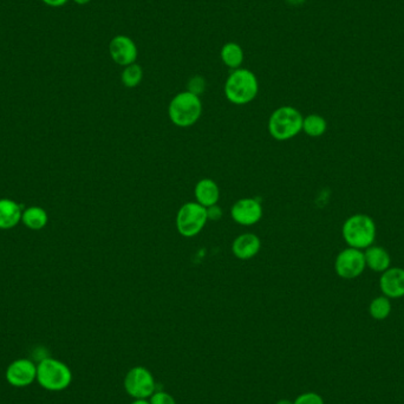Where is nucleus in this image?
I'll return each mask as SVG.
<instances>
[{
  "mask_svg": "<svg viewBox=\"0 0 404 404\" xmlns=\"http://www.w3.org/2000/svg\"><path fill=\"white\" fill-rule=\"evenodd\" d=\"M262 250V240L253 233L240 234L232 242V252L239 260H251Z\"/></svg>",
  "mask_w": 404,
  "mask_h": 404,
  "instance_id": "ddd939ff",
  "label": "nucleus"
},
{
  "mask_svg": "<svg viewBox=\"0 0 404 404\" xmlns=\"http://www.w3.org/2000/svg\"><path fill=\"white\" fill-rule=\"evenodd\" d=\"M263 206L258 199L255 198H244L235 201L231 215L237 225L253 226L258 224L263 217Z\"/></svg>",
  "mask_w": 404,
  "mask_h": 404,
  "instance_id": "9d476101",
  "label": "nucleus"
},
{
  "mask_svg": "<svg viewBox=\"0 0 404 404\" xmlns=\"http://www.w3.org/2000/svg\"><path fill=\"white\" fill-rule=\"evenodd\" d=\"M125 387L134 398L146 400L155 392L154 377L146 368H133L125 376Z\"/></svg>",
  "mask_w": 404,
  "mask_h": 404,
  "instance_id": "6e6552de",
  "label": "nucleus"
},
{
  "mask_svg": "<svg viewBox=\"0 0 404 404\" xmlns=\"http://www.w3.org/2000/svg\"><path fill=\"white\" fill-rule=\"evenodd\" d=\"M277 404H293V402H291V401L288 400H281L279 401V402H278Z\"/></svg>",
  "mask_w": 404,
  "mask_h": 404,
  "instance_id": "c756f323",
  "label": "nucleus"
},
{
  "mask_svg": "<svg viewBox=\"0 0 404 404\" xmlns=\"http://www.w3.org/2000/svg\"><path fill=\"white\" fill-rule=\"evenodd\" d=\"M23 221L29 228L41 229L46 225L47 222V215L45 211L39 207H31L26 209L23 214Z\"/></svg>",
  "mask_w": 404,
  "mask_h": 404,
  "instance_id": "aec40b11",
  "label": "nucleus"
},
{
  "mask_svg": "<svg viewBox=\"0 0 404 404\" xmlns=\"http://www.w3.org/2000/svg\"><path fill=\"white\" fill-rule=\"evenodd\" d=\"M150 404H176V400L164 392H154L150 396Z\"/></svg>",
  "mask_w": 404,
  "mask_h": 404,
  "instance_id": "b1692460",
  "label": "nucleus"
},
{
  "mask_svg": "<svg viewBox=\"0 0 404 404\" xmlns=\"http://www.w3.org/2000/svg\"><path fill=\"white\" fill-rule=\"evenodd\" d=\"M224 90L226 98L232 105H248L258 96L259 81L255 72L245 67H239L229 74Z\"/></svg>",
  "mask_w": 404,
  "mask_h": 404,
  "instance_id": "f257e3e1",
  "label": "nucleus"
},
{
  "mask_svg": "<svg viewBox=\"0 0 404 404\" xmlns=\"http://www.w3.org/2000/svg\"><path fill=\"white\" fill-rule=\"evenodd\" d=\"M143 69L138 63L130 64L128 67H123L121 74V82L125 88H136L141 84L143 79Z\"/></svg>",
  "mask_w": 404,
  "mask_h": 404,
  "instance_id": "6ab92c4d",
  "label": "nucleus"
},
{
  "mask_svg": "<svg viewBox=\"0 0 404 404\" xmlns=\"http://www.w3.org/2000/svg\"><path fill=\"white\" fill-rule=\"evenodd\" d=\"M365 264L371 271L383 273L390 267V255L381 246H369L364 252Z\"/></svg>",
  "mask_w": 404,
  "mask_h": 404,
  "instance_id": "2eb2a0df",
  "label": "nucleus"
},
{
  "mask_svg": "<svg viewBox=\"0 0 404 404\" xmlns=\"http://www.w3.org/2000/svg\"><path fill=\"white\" fill-rule=\"evenodd\" d=\"M92 0H74V3H76L77 5H87L90 3Z\"/></svg>",
  "mask_w": 404,
  "mask_h": 404,
  "instance_id": "cd10ccee",
  "label": "nucleus"
},
{
  "mask_svg": "<svg viewBox=\"0 0 404 404\" xmlns=\"http://www.w3.org/2000/svg\"><path fill=\"white\" fill-rule=\"evenodd\" d=\"M342 233L349 247L357 250L368 248L375 242V221L365 214H354L346 219L343 225Z\"/></svg>",
  "mask_w": 404,
  "mask_h": 404,
  "instance_id": "20e7f679",
  "label": "nucleus"
},
{
  "mask_svg": "<svg viewBox=\"0 0 404 404\" xmlns=\"http://www.w3.org/2000/svg\"><path fill=\"white\" fill-rule=\"evenodd\" d=\"M196 202L209 209L211 206L217 204L220 200V188L212 179H202L198 181L194 188Z\"/></svg>",
  "mask_w": 404,
  "mask_h": 404,
  "instance_id": "4468645a",
  "label": "nucleus"
},
{
  "mask_svg": "<svg viewBox=\"0 0 404 404\" xmlns=\"http://www.w3.org/2000/svg\"><path fill=\"white\" fill-rule=\"evenodd\" d=\"M37 379V367L28 359H18L6 370V379L14 387H26Z\"/></svg>",
  "mask_w": 404,
  "mask_h": 404,
  "instance_id": "9b49d317",
  "label": "nucleus"
},
{
  "mask_svg": "<svg viewBox=\"0 0 404 404\" xmlns=\"http://www.w3.org/2000/svg\"><path fill=\"white\" fill-rule=\"evenodd\" d=\"M206 90V79L202 76H194L188 81L187 92H192L196 96H201Z\"/></svg>",
  "mask_w": 404,
  "mask_h": 404,
  "instance_id": "4be33fe9",
  "label": "nucleus"
},
{
  "mask_svg": "<svg viewBox=\"0 0 404 404\" xmlns=\"http://www.w3.org/2000/svg\"><path fill=\"white\" fill-rule=\"evenodd\" d=\"M42 1L50 8H61L63 5L67 4L69 0H42Z\"/></svg>",
  "mask_w": 404,
  "mask_h": 404,
  "instance_id": "a878e982",
  "label": "nucleus"
},
{
  "mask_svg": "<svg viewBox=\"0 0 404 404\" xmlns=\"http://www.w3.org/2000/svg\"><path fill=\"white\" fill-rule=\"evenodd\" d=\"M220 59L226 67L231 70H235V69L242 67L245 54H244L242 46L239 45L237 43L228 42L221 47Z\"/></svg>",
  "mask_w": 404,
  "mask_h": 404,
  "instance_id": "dca6fc26",
  "label": "nucleus"
},
{
  "mask_svg": "<svg viewBox=\"0 0 404 404\" xmlns=\"http://www.w3.org/2000/svg\"><path fill=\"white\" fill-rule=\"evenodd\" d=\"M379 286L383 295L387 298H402L404 297V270L400 267L387 268L382 273Z\"/></svg>",
  "mask_w": 404,
  "mask_h": 404,
  "instance_id": "f8f14e48",
  "label": "nucleus"
},
{
  "mask_svg": "<svg viewBox=\"0 0 404 404\" xmlns=\"http://www.w3.org/2000/svg\"><path fill=\"white\" fill-rule=\"evenodd\" d=\"M207 217L211 221L220 220L221 217H222V209L217 204L211 206V207L207 209Z\"/></svg>",
  "mask_w": 404,
  "mask_h": 404,
  "instance_id": "393cba45",
  "label": "nucleus"
},
{
  "mask_svg": "<svg viewBox=\"0 0 404 404\" xmlns=\"http://www.w3.org/2000/svg\"><path fill=\"white\" fill-rule=\"evenodd\" d=\"M109 54L120 67H128L136 63L138 49L136 43L125 34H117L110 41L108 46Z\"/></svg>",
  "mask_w": 404,
  "mask_h": 404,
  "instance_id": "1a4fd4ad",
  "label": "nucleus"
},
{
  "mask_svg": "<svg viewBox=\"0 0 404 404\" xmlns=\"http://www.w3.org/2000/svg\"><path fill=\"white\" fill-rule=\"evenodd\" d=\"M37 379L46 390L61 392L70 385L72 375L64 363L45 359L37 367Z\"/></svg>",
  "mask_w": 404,
  "mask_h": 404,
  "instance_id": "39448f33",
  "label": "nucleus"
},
{
  "mask_svg": "<svg viewBox=\"0 0 404 404\" xmlns=\"http://www.w3.org/2000/svg\"><path fill=\"white\" fill-rule=\"evenodd\" d=\"M365 258L364 252L357 248H345L343 250L334 262V271L338 277L343 279H354L362 275L365 270Z\"/></svg>",
  "mask_w": 404,
  "mask_h": 404,
  "instance_id": "0eeeda50",
  "label": "nucleus"
},
{
  "mask_svg": "<svg viewBox=\"0 0 404 404\" xmlns=\"http://www.w3.org/2000/svg\"><path fill=\"white\" fill-rule=\"evenodd\" d=\"M207 209L198 202H186L176 215V229L182 237H196L207 224Z\"/></svg>",
  "mask_w": 404,
  "mask_h": 404,
  "instance_id": "423d86ee",
  "label": "nucleus"
},
{
  "mask_svg": "<svg viewBox=\"0 0 404 404\" xmlns=\"http://www.w3.org/2000/svg\"><path fill=\"white\" fill-rule=\"evenodd\" d=\"M328 129V122L324 117L317 114H311L304 117L303 131L310 138H321Z\"/></svg>",
  "mask_w": 404,
  "mask_h": 404,
  "instance_id": "a211bd4d",
  "label": "nucleus"
},
{
  "mask_svg": "<svg viewBox=\"0 0 404 404\" xmlns=\"http://www.w3.org/2000/svg\"><path fill=\"white\" fill-rule=\"evenodd\" d=\"M304 117L299 110L290 105L275 109L268 118V131L277 141H288L296 138L303 130Z\"/></svg>",
  "mask_w": 404,
  "mask_h": 404,
  "instance_id": "7ed1b4c3",
  "label": "nucleus"
},
{
  "mask_svg": "<svg viewBox=\"0 0 404 404\" xmlns=\"http://www.w3.org/2000/svg\"><path fill=\"white\" fill-rule=\"evenodd\" d=\"M21 207L14 201L0 200V228H11L21 220Z\"/></svg>",
  "mask_w": 404,
  "mask_h": 404,
  "instance_id": "f3484780",
  "label": "nucleus"
},
{
  "mask_svg": "<svg viewBox=\"0 0 404 404\" xmlns=\"http://www.w3.org/2000/svg\"><path fill=\"white\" fill-rule=\"evenodd\" d=\"M131 404H150V402H148L147 400H136Z\"/></svg>",
  "mask_w": 404,
  "mask_h": 404,
  "instance_id": "c85d7f7f",
  "label": "nucleus"
},
{
  "mask_svg": "<svg viewBox=\"0 0 404 404\" xmlns=\"http://www.w3.org/2000/svg\"><path fill=\"white\" fill-rule=\"evenodd\" d=\"M202 115L200 96L192 92H182L173 97L168 105V116L173 125L179 128H188L195 125Z\"/></svg>",
  "mask_w": 404,
  "mask_h": 404,
  "instance_id": "f03ea898",
  "label": "nucleus"
},
{
  "mask_svg": "<svg viewBox=\"0 0 404 404\" xmlns=\"http://www.w3.org/2000/svg\"><path fill=\"white\" fill-rule=\"evenodd\" d=\"M369 312L376 321H383L392 312L390 300L385 296L377 297L372 300L369 306Z\"/></svg>",
  "mask_w": 404,
  "mask_h": 404,
  "instance_id": "412c9836",
  "label": "nucleus"
},
{
  "mask_svg": "<svg viewBox=\"0 0 404 404\" xmlns=\"http://www.w3.org/2000/svg\"><path fill=\"white\" fill-rule=\"evenodd\" d=\"M293 404H324V401L318 394L306 392V394L297 397V400L293 402Z\"/></svg>",
  "mask_w": 404,
  "mask_h": 404,
  "instance_id": "5701e85b",
  "label": "nucleus"
},
{
  "mask_svg": "<svg viewBox=\"0 0 404 404\" xmlns=\"http://www.w3.org/2000/svg\"><path fill=\"white\" fill-rule=\"evenodd\" d=\"M306 0H286V3L292 5V6H299V5L304 4Z\"/></svg>",
  "mask_w": 404,
  "mask_h": 404,
  "instance_id": "bb28decb",
  "label": "nucleus"
}]
</instances>
